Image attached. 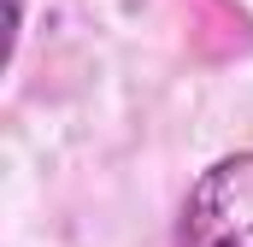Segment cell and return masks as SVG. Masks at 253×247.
<instances>
[{"instance_id":"6da1fadb","label":"cell","mask_w":253,"mask_h":247,"mask_svg":"<svg viewBox=\"0 0 253 247\" xmlns=\"http://www.w3.org/2000/svg\"><path fill=\"white\" fill-rule=\"evenodd\" d=\"M177 247H253V147L212 159L189 183Z\"/></svg>"}]
</instances>
